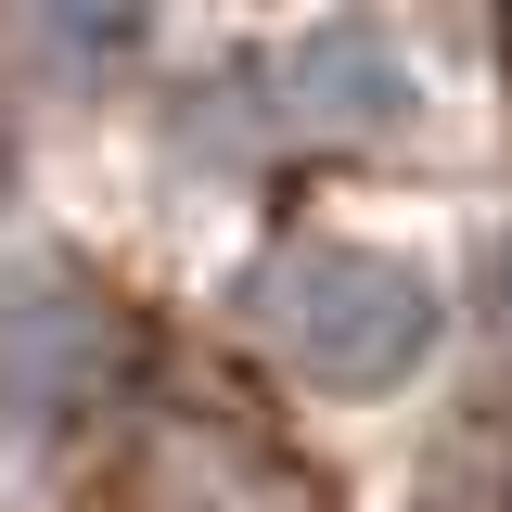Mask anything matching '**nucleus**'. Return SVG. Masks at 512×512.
<instances>
[{
	"instance_id": "3",
	"label": "nucleus",
	"mask_w": 512,
	"mask_h": 512,
	"mask_svg": "<svg viewBox=\"0 0 512 512\" xmlns=\"http://www.w3.org/2000/svg\"><path fill=\"white\" fill-rule=\"evenodd\" d=\"M52 26L77 52H128V39H141V0H52Z\"/></svg>"
},
{
	"instance_id": "2",
	"label": "nucleus",
	"mask_w": 512,
	"mask_h": 512,
	"mask_svg": "<svg viewBox=\"0 0 512 512\" xmlns=\"http://www.w3.org/2000/svg\"><path fill=\"white\" fill-rule=\"evenodd\" d=\"M282 103H295L308 128H346V141H359V128H384L397 103H410V64L384 52V26L346 13V26H308V39L282 52Z\"/></svg>"
},
{
	"instance_id": "1",
	"label": "nucleus",
	"mask_w": 512,
	"mask_h": 512,
	"mask_svg": "<svg viewBox=\"0 0 512 512\" xmlns=\"http://www.w3.org/2000/svg\"><path fill=\"white\" fill-rule=\"evenodd\" d=\"M436 333H448L436 269H410L384 244H308V256L269 269V346L320 397H397L436 359Z\"/></svg>"
},
{
	"instance_id": "4",
	"label": "nucleus",
	"mask_w": 512,
	"mask_h": 512,
	"mask_svg": "<svg viewBox=\"0 0 512 512\" xmlns=\"http://www.w3.org/2000/svg\"><path fill=\"white\" fill-rule=\"evenodd\" d=\"M500 320H512V244H500Z\"/></svg>"
}]
</instances>
